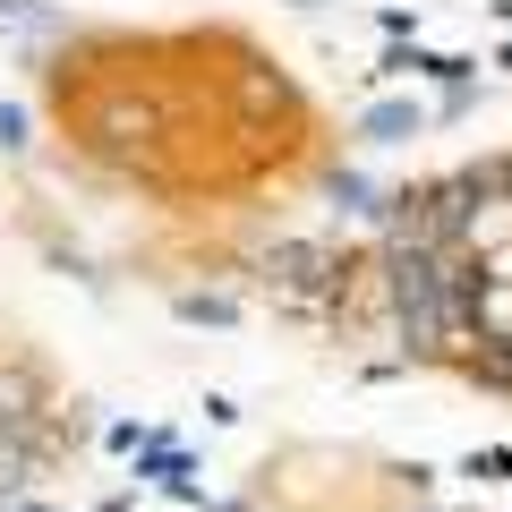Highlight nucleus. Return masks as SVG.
<instances>
[{
  "label": "nucleus",
  "instance_id": "1",
  "mask_svg": "<svg viewBox=\"0 0 512 512\" xmlns=\"http://www.w3.org/2000/svg\"><path fill=\"white\" fill-rule=\"evenodd\" d=\"M384 299L436 367L512 393V154L402 197L384 231Z\"/></svg>",
  "mask_w": 512,
  "mask_h": 512
}]
</instances>
